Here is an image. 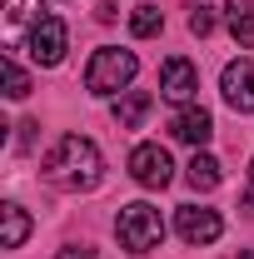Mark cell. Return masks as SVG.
<instances>
[{"label": "cell", "instance_id": "obj_10", "mask_svg": "<svg viewBox=\"0 0 254 259\" xmlns=\"http://www.w3.org/2000/svg\"><path fill=\"white\" fill-rule=\"evenodd\" d=\"M150 105H155V100L145 95V90H125V95L115 100V125H120V130H135V125H145Z\"/></svg>", "mask_w": 254, "mask_h": 259}, {"label": "cell", "instance_id": "obj_15", "mask_svg": "<svg viewBox=\"0 0 254 259\" xmlns=\"http://www.w3.org/2000/svg\"><path fill=\"white\" fill-rule=\"evenodd\" d=\"M5 20L20 30V25H40L45 10H40V0H5Z\"/></svg>", "mask_w": 254, "mask_h": 259}, {"label": "cell", "instance_id": "obj_9", "mask_svg": "<svg viewBox=\"0 0 254 259\" xmlns=\"http://www.w3.org/2000/svg\"><path fill=\"white\" fill-rule=\"evenodd\" d=\"M170 135L180 140V145H209V135H215V120H209V110H199V105H185L175 120H170Z\"/></svg>", "mask_w": 254, "mask_h": 259}, {"label": "cell", "instance_id": "obj_12", "mask_svg": "<svg viewBox=\"0 0 254 259\" xmlns=\"http://www.w3.org/2000/svg\"><path fill=\"white\" fill-rule=\"evenodd\" d=\"M0 244H5V249H20V244H25V234H30V214H25V209H20V204H5V209H0Z\"/></svg>", "mask_w": 254, "mask_h": 259}, {"label": "cell", "instance_id": "obj_19", "mask_svg": "<svg viewBox=\"0 0 254 259\" xmlns=\"http://www.w3.org/2000/svg\"><path fill=\"white\" fill-rule=\"evenodd\" d=\"M244 209L254 214V169H249V194H244Z\"/></svg>", "mask_w": 254, "mask_h": 259}, {"label": "cell", "instance_id": "obj_11", "mask_svg": "<svg viewBox=\"0 0 254 259\" xmlns=\"http://www.w3.org/2000/svg\"><path fill=\"white\" fill-rule=\"evenodd\" d=\"M224 20H229V35L239 45H254V0H229L224 5Z\"/></svg>", "mask_w": 254, "mask_h": 259}, {"label": "cell", "instance_id": "obj_13", "mask_svg": "<svg viewBox=\"0 0 254 259\" xmlns=\"http://www.w3.org/2000/svg\"><path fill=\"white\" fill-rule=\"evenodd\" d=\"M185 180H190V190H199V194H209V190H220V164L209 160V155H194L190 164H185Z\"/></svg>", "mask_w": 254, "mask_h": 259}, {"label": "cell", "instance_id": "obj_7", "mask_svg": "<svg viewBox=\"0 0 254 259\" xmlns=\"http://www.w3.org/2000/svg\"><path fill=\"white\" fill-rule=\"evenodd\" d=\"M194 90H199V70H194L185 55H170V60L159 65V95L164 100L185 105V100H194Z\"/></svg>", "mask_w": 254, "mask_h": 259}, {"label": "cell", "instance_id": "obj_3", "mask_svg": "<svg viewBox=\"0 0 254 259\" xmlns=\"http://www.w3.org/2000/svg\"><path fill=\"white\" fill-rule=\"evenodd\" d=\"M115 234H120V249L150 254V249H159V239H164V220H159L155 204L135 199V204H125V209L115 214Z\"/></svg>", "mask_w": 254, "mask_h": 259}, {"label": "cell", "instance_id": "obj_1", "mask_svg": "<svg viewBox=\"0 0 254 259\" xmlns=\"http://www.w3.org/2000/svg\"><path fill=\"white\" fill-rule=\"evenodd\" d=\"M100 175H105V160H100L95 140H85V135H60L55 140V150L45 155V180L55 185V190H95Z\"/></svg>", "mask_w": 254, "mask_h": 259}, {"label": "cell", "instance_id": "obj_18", "mask_svg": "<svg viewBox=\"0 0 254 259\" xmlns=\"http://www.w3.org/2000/svg\"><path fill=\"white\" fill-rule=\"evenodd\" d=\"M55 259H100V254L90 249V244H65V249H60Z\"/></svg>", "mask_w": 254, "mask_h": 259}, {"label": "cell", "instance_id": "obj_4", "mask_svg": "<svg viewBox=\"0 0 254 259\" xmlns=\"http://www.w3.org/2000/svg\"><path fill=\"white\" fill-rule=\"evenodd\" d=\"M130 175H135V185H145V190H164V185L175 180L170 150H164V145H135V150H130Z\"/></svg>", "mask_w": 254, "mask_h": 259}, {"label": "cell", "instance_id": "obj_16", "mask_svg": "<svg viewBox=\"0 0 254 259\" xmlns=\"http://www.w3.org/2000/svg\"><path fill=\"white\" fill-rule=\"evenodd\" d=\"M5 95H10V100H25V95H30V75L15 65V55H5Z\"/></svg>", "mask_w": 254, "mask_h": 259}, {"label": "cell", "instance_id": "obj_17", "mask_svg": "<svg viewBox=\"0 0 254 259\" xmlns=\"http://www.w3.org/2000/svg\"><path fill=\"white\" fill-rule=\"evenodd\" d=\"M190 30L199 35V40L215 30V10H209V5H190Z\"/></svg>", "mask_w": 254, "mask_h": 259}, {"label": "cell", "instance_id": "obj_20", "mask_svg": "<svg viewBox=\"0 0 254 259\" xmlns=\"http://www.w3.org/2000/svg\"><path fill=\"white\" fill-rule=\"evenodd\" d=\"M239 259H254V244H249V249H244V254H239Z\"/></svg>", "mask_w": 254, "mask_h": 259}, {"label": "cell", "instance_id": "obj_2", "mask_svg": "<svg viewBox=\"0 0 254 259\" xmlns=\"http://www.w3.org/2000/svg\"><path fill=\"white\" fill-rule=\"evenodd\" d=\"M135 70H140L135 50L105 45V50H95L90 65H85V90H90V95H120L130 80H135Z\"/></svg>", "mask_w": 254, "mask_h": 259}, {"label": "cell", "instance_id": "obj_5", "mask_svg": "<svg viewBox=\"0 0 254 259\" xmlns=\"http://www.w3.org/2000/svg\"><path fill=\"white\" fill-rule=\"evenodd\" d=\"M65 45H70V30H65L60 15H45L40 25H30V40H25V50H30L35 65H60Z\"/></svg>", "mask_w": 254, "mask_h": 259}, {"label": "cell", "instance_id": "obj_8", "mask_svg": "<svg viewBox=\"0 0 254 259\" xmlns=\"http://www.w3.org/2000/svg\"><path fill=\"white\" fill-rule=\"evenodd\" d=\"M175 229H180V239L185 244H215L224 234V220L215 209H199V204H185L180 214H175Z\"/></svg>", "mask_w": 254, "mask_h": 259}, {"label": "cell", "instance_id": "obj_14", "mask_svg": "<svg viewBox=\"0 0 254 259\" xmlns=\"http://www.w3.org/2000/svg\"><path fill=\"white\" fill-rule=\"evenodd\" d=\"M130 30L140 35V40L159 35V30H164V15H159V5H135V15H130Z\"/></svg>", "mask_w": 254, "mask_h": 259}, {"label": "cell", "instance_id": "obj_6", "mask_svg": "<svg viewBox=\"0 0 254 259\" xmlns=\"http://www.w3.org/2000/svg\"><path fill=\"white\" fill-rule=\"evenodd\" d=\"M220 90H224V105H229V110L254 115V60H229Z\"/></svg>", "mask_w": 254, "mask_h": 259}]
</instances>
